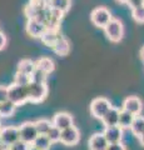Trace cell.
<instances>
[{
    "mask_svg": "<svg viewBox=\"0 0 144 150\" xmlns=\"http://www.w3.org/2000/svg\"><path fill=\"white\" fill-rule=\"evenodd\" d=\"M8 100L14 103L16 106L23 105L25 101L29 100L28 86H20V85H16V84L8 86Z\"/></svg>",
    "mask_w": 144,
    "mask_h": 150,
    "instance_id": "obj_1",
    "label": "cell"
},
{
    "mask_svg": "<svg viewBox=\"0 0 144 150\" xmlns=\"http://www.w3.org/2000/svg\"><path fill=\"white\" fill-rule=\"evenodd\" d=\"M104 31H105V34L110 41L118 43V41L122 40L123 34H124L122 21L118 20V19H111L109 21V24L104 28Z\"/></svg>",
    "mask_w": 144,
    "mask_h": 150,
    "instance_id": "obj_2",
    "label": "cell"
},
{
    "mask_svg": "<svg viewBox=\"0 0 144 150\" xmlns=\"http://www.w3.org/2000/svg\"><path fill=\"white\" fill-rule=\"evenodd\" d=\"M111 14L108 9H105L103 6L100 8H96L92 11L90 14V20L92 23L94 24L95 26H99V28H105L106 25L109 24V21L111 20Z\"/></svg>",
    "mask_w": 144,
    "mask_h": 150,
    "instance_id": "obj_3",
    "label": "cell"
},
{
    "mask_svg": "<svg viewBox=\"0 0 144 150\" xmlns=\"http://www.w3.org/2000/svg\"><path fill=\"white\" fill-rule=\"evenodd\" d=\"M28 93H29V101L40 103L46 98L48 86H46V84H39V83L31 81L28 85Z\"/></svg>",
    "mask_w": 144,
    "mask_h": 150,
    "instance_id": "obj_4",
    "label": "cell"
},
{
    "mask_svg": "<svg viewBox=\"0 0 144 150\" xmlns=\"http://www.w3.org/2000/svg\"><path fill=\"white\" fill-rule=\"evenodd\" d=\"M110 108H111V105H110L109 100H106L105 98H96L90 104V112L94 118L103 119V116L108 112Z\"/></svg>",
    "mask_w": 144,
    "mask_h": 150,
    "instance_id": "obj_5",
    "label": "cell"
},
{
    "mask_svg": "<svg viewBox=\"0 0 144 150\" xmlns=\"http://www.w3.org/2000/svg\"><path fill=\"white\" fill-rule=\"evenodd\" d=\"M19 133H20V140L25 142L28 144H33L35 142V139L39 137L38 131L35 128V123H31V121H26V123H23L19 126Z\"/></svg>",
    "mask_w": 144,
    "mask_h": 150,
    "instance_id": "obj_6",
    "label": "cell"
},
{
    "mask_svg": "<svg viewBox=\"0 0 144 150\" xmlns=\"http://www.w3.org/2000/svg\"><path fill=\"white\" fill-rule=\"evenodd\" d=\"M0 137H1L4 145L10 148L13 144H15L20 140L19 128H16V126H5V128L0 130Z\"/></svg>",
    "mask_w": 144,
    "mask_h": 150,
    "instance_id": "obj_7",
    "label": "cell"
},
{
    "mask_svg": "<svg viewBox=\"0 0 144 150\" xmlns=\"http://www.w3.org/2000/svg\"><path fill=\"white\" fill-rule=\"evenodd\" d=\"M79 139H80V134H79V130L75 126H70L68 129L62 130V135H60V143H63L64 145H68V146H72V145H75Z\"/></svg>",
    "mask_w": 144,
    "mask_h": 150,
    "instance_id": "obj_8",
    "label": "cell"
},
{
    "mask_svg": "<svg viewBox=\"0 0 144 150\" xmlns=\"http://www.w3.org/2000/svg\"><path fill=\"white\" fill-rule=\"evenodd\" d=\"M52 123L54 126H57L58 129L64 130V129H68V128H70V126H73L74 119L68 112H57V114L54 115Z\"/></svg>",
    "mask_w": 144,
    "mask_h": 150,
    "instance_id": "obj_9",
    "label": "cell"
},
{
    "mask_svg": "<svg viewBox=\"0 0 144 150\" xmlns=\"http://www.w3.org/2000/svg\"><path fill=\"white\" fill-rule=\"evenodd\" d=\"M88 146H89V150H106L109 146V143L103 133H96L90 137Z\"/></svg>",
    "mask_w": 144,
    "mask_h": 150,
    "instance_id": "obj_10",
    "label": "cell"
},
{
    "mask_svg": "<svg viewBox=\"0 0 144 150\" xmlns=\"http://www.w3.org/2000/svg\"><path fill=\"white\" fill-rule=\"evenodd\" d=\"M123 109L129 111V112H132L133 115L138 116L139 114H140L142 109H143L142 100L139 99V98H137V96H129L123 103Z\"/></svg>",
    "mask_w": 144,
    "mask_h": 150,
    "instance_id": "obj_11",
    "label": "cell"
},
{
    "mask_svg": "<svg viewBox=\"0 0 144 150\" xmlns=\"http://www.w3.org/2000/svg\"><path fill=\"white\" fill-rule=\"evenodd\" d=\"M105 139L108 140L109 144H117V143H122V138H123V129L120 126H109L105 128L103 131Z\"/></svg>",
    "mask_w": 144,
    "mask_h": 150,
    "instance_id": "obj_12",
    "label": "cell"
},
{
    "mask_svg": "<svg viewBox=\"0 0 144 150\" xmlns=\"http://www.w3.org/2000/svg\"><path fill=\"white\" fill-rule=\"evenodd\" d=\"M45 30H46L45 25L39 23L38 20H35V19H29L26 23V31L33 38H40L44 34Z\"/></svg>",
    "mask_w": 144,
    "mask_h": 150,
    "instance_id": "obj_13",
    "label": "cell"
},
{
    "mask_svg": "<svg viewBox=\"0 0 144 150\" xmlns=\"http://www.w3.org/2000/svg\"><path fill=\"white\" fill-rule=\"evenodd\" d=\"M119 112L120 110H118L117 108L111 106L108 110V112L103 116V124L105 128H109V126H119Z\"/></svg>",
    "mask_w": 144,
    "mask_h": 150,
    "instance_id": "obj_14",
    "label": "cell"
},
{
    "mask_svg": "<svg viewBox=\"0 0 144 150\" xmlns=\"http://www.w3.org/2000/svg\"><path fill=\"white\" fill-rule=\"evenodd\" d=\"M60 36H62V35L59 34V30L46 29L44 31V34L40 36V40L43 41L45 45H48V46H50V48H53V45L55 44V41H57Z\"/></svg>",
    "mask_w": 144,
    "mask_h": 150,
    "instance_id": "obj_15",
    "label": "cell"
},
{
    "mask_svg": "<svg viewBox=\"0 0 144 150\" xmlns=\"http://www.w3.org/2000/svg\"><path fill=\"white\" fill-rule=\"evenodd\" d=\"M134 119H135V115H133L132 112H129L124 109L120 110V112H119V126L122 129L131 128Z\"/></svg>",
    "mask_w": 144,
    "mask_h": 150,
    "instance_id": "obj_16",
    "label": "cell"
},
{
    "mask_svg": "<svg viewBox=\"0 0 144 150\" xmlns=\"http://www.w3.org/2000/svg\"><path fill=\"white\" fill-rule=\"evenodd\" d=\"M54 50V53L55 54H58V55H67L69 53V43H68V40L65 39V38H63V36H60L59 39L55 41V44L53 45V48Z\"/></svg>",
    "mask_w": 144,
    "mask_h": 150,
    "instance_id": "obj_17",
    "label": "cell"
},
{
    "mask_svg": "<svg viewBox=\"0 0 144 150\" xmlns=\"http://www.w3.org/2000/svg\"><path fill=\"white\" fill-rule=\"evenodd\" d=\"M35 69H36V64L34 62H31L30 59H23L18 64V71L24 73L26 75H31Z\"/></svg>",
    "mask_w": 144,
    "mask_h": 150,
    "instance_id": "obj_18",
    "label": "cell"
},
{
    "mask_svg": "<svg viewBox=\"0 0 144 150\" xmlns=\"http://www.w3.org/2000/svg\"><path fill=\"white\" fill-rule=\"evenodd\" d=\"M16 105L11 103L10 100L0 103V118H9L13 116V114L15 112Z\"/></svg>",
    "mask_w": 144,
    "mask_h": 150,
    "instance_id": "obj_19",
    "label": "cell"
},
{
    "mask_svg": "<svg viewBox=\"0 0 144 150\" xmlns=\"http://www.w3.org/2000/svg\"><path fill=\"white\" fill-rule=\"evenodd\" d=\"M131 130L135 137H138V138L142 137L144 134V116H140V115L135 116V119H134L133 124L131 126Z\"/></svg>",
    "mask_w": 144,
    "mask_h": 150,
    "instance_id": "obj_20",
    "label": "cell"
},
{
    "mask_svg": "<svg viewBox=\"0 0 144 150\" xmlns=\"http://www.w3.org/2000/svg\"><path fill=\"white\" fill-rule=\"evenodd\" d=\"M35 64L36 68L40 69L41 71H44L45 74H50L54 70V62L49 58H40Z\"/></svg>",
    "mask_w": 144,
    "mask_h": 150,
    "instance_id": "obj_21",
    "label": "cell"
},
{
    "mask_svg": "<svg viewBox=\"0 0 144 150\" xmlns=\"http://www.w3.org/2000/svg\"><path fill=\"white\" fill-rule=\"evenodd\" d=\"M70 5H72V0H52L49 4V6L52 9L62 11L63 14L70 9Z\"/></svg>",
    "mask_w": 144,
    "mask_h": 150,
    "instance_id": "obj_22",
    "label": "cell"
},
{
    "mask_svg": "<svg viewBox=\"0 0 144 150\" xmlns=\"http://www.w3.org/2000/svg\"><path fill=\"white\" fill-rule=\"evenodd\" d=\"M52 126H53V123H50L46 119H40L35 121V128L39 135H46L49 133V130L52 129Z\"/></svg>",
    "mask_w": 144,
    "mask_h": 150,
    "instance_id": "obj_23",
    "label": "cell"
},
{
    "mask_svg": "<svg viewBox=\"0 0 144 150\" xmlns=\"http://www.w3.org/2000/svg\"><path fill=\"white\" fill-rule=\"evenodd\" d=\"M31 145L35 146V148H38V149H40V150H49L50 146H52V142H50L49 138L46 137V135H39Z\"/></svg>",
    "mask_w": 144,
    "mask_h": 150,
    "instance_id": "obj_24",
    "label": "cell"
},
{
    "mask_svg": "<svg viewBox=\"0 0 144 150\" xmlns=\"http://www.w3.org/2000/svg\"><path fill=\"white\" fill-rule=\"evenodd\" d=\"M30 83H31L30 75H26L24 73L16 71L15 76H14V84H16V85H20V86H28Z\"/></svg>",
    "mask_w": 144,
    "mask_h": 150,
    "instance_id": "obj_25",
    "label": "cell"
},
{
    "mask_svg": "<svg viewBox=\"0 0 144 150\" xmlns=\"http://www.w3.org/2000/svg\"><path fill=\"white\" fill-rule=\"evenodd\" d=\"M46 75L48 74H45L44 71H41L40 69L36 68L33 74L30 75V80L33 81V83H39V84H46Z\"/></svg>",
    "mask_w": 144,
    "mask_h": 150,
    "instance_id": "obj_26",
    "label": "cell"
},
{
    "mask_svg": "<svg viewBox=\"0 0 144 150\" xmlns=\"http://www.w3.org/2000/svg\"><path fill=\"white\" fill-rule=\"evenodd\" d=\"M60 135H62V130L53 125L52 129L49 130V133L46 134V137L49 138V140L52 143H57V142H60Z\"/></svg>",
    "mask_w": 144,
    "mask_h": 150,
    "instance_id": "obj_27",
    "label": "cell"
},
{
    "mask_svg": "<svg viewBox=\"0 0 144 150\" xmlns=\"http://www.w3.org/2000/svg\"><path fill=\"white\" fill-rule=\"evenodd\" d=\"M132 15H133V18H134V20L135 21L144 23V5L132 10Z\"/></svg>",
    "mask_w": 144,
    "mask_h": 150,
    "instance_id": "obj_28",
    "label": "cell"
},
{
    "mask_svg": "<svg viewBox=\"0 0 144 150\" xmlns=\"http://www.w3.org/2000/svg\"><path fill=\"white\" fill-rule=\"evenodd\" d=\"M29 5L30 6H33L36 11H39L41 10V9H44L49 5V4H46L45 1H43V0H30L29 1Z\"/></svg>",
    "mask_w": 144,
    "mask_h": 150,
    "instance_id": "obj_29",
    "label": "cell"
},
{
    "mask_svg": "<svg viewBox=\"0 0 144 150\" xmlns=\"http://www.w3.org/2000/svg\"><path fill=\"white\" fill-rule=\"evenodd\" d=\"M29 148H30V144L23 142V140H19V142H16L15 144L11 145L10 150H29Z\"/></svg>",
    "mask_w": 144,
    "mask_h": 150,
    "instance_id": "obj_30",
    "label": "cell"
},
{
    "mask_svg": "<svg viewBox=\"0 0 144 150\" xmlns=\"http://www.w3.org/2000/svg\"><path fill=\"white\" fill-rule=\"evenodd\" d=\"M8 100V86L0 85V103Z\"/></svg>",
    "mask_w": 144,
    "mask_h": 150,
    "instance_id": "obj_31",
    "label": "cell"
},
{
    "mask_svg": "<svg viewBox=\"0 0 144 150\" xmlns=\"http://www.w3.org/2000/svg\"><path fill=\"white\" fill-rule=\"evenodd\" d=\"M128 5L132 8V10H134V9H137V8L143 6L144 1H143V0H131V1L128 3Z\"/></svg>",
    "mask_w": 144,
    "mask_h": 150,
    "instance_id": "obj_32",
    "label": "cell"
},
{
    "mask_svg": "<svg viewBox=\"0 0 144 150\" xmlns=\"http://www.w3.org/2000/svg\"><path fill=\"white\" fill-rule=\"evenodd\" d=\"M106 150H127V149H125V146L122 143H117V144H109Z\"/></svg>",
    "mask_w": 144,
    "mask_h": 150,
    "instance_id": "obj_33",
    "label": "cell"
},
{
    "mask_svg": "<svg viewBox=\"0 0 144 150\" xmlns=\"http://www.w3.org/2000/svg\"><path fill=\"white\" fill-rule=\"evenodd\" d=\"M5 45H6V36L0 31V50H3L5 48Z\"/></svg>",
    "mask_w": 144,
    "mask_h": 150,
    "instance_id": "obj_34",
    "label": "cell"
},
{
    "mask_svg": "<svg viewBox=\"0 0 144 150\" xmlns=\"http://www.w3.org/2000/svg\"><path fill=\"white\" fill-rule=\"evenodd\" d=\"M4 148H6V146H5V145H4L3 140H1V137H0V150H3Z\"/></svg>",
    "mask_w": 144,
    "mask_h": 150,
    "instance_id": "obj_35",
    "label": "cell"
},
{
    "mask_svg": "<svg viewBox=\"0 0 144 150\" xmlns=\"http://www.w3.org/2000/svg\"><path fill=\"white\" fill-rule=\"evenodd\" d=\"M140 58H142V60L144 62V46H143V48L140 49Z\"/></svg>",
    "mask_w": 144,
    "mask_h": 150,
    "instance_id": "obj_36",
    "label": "cell"
},
{
    "mask_svg": "<svg viewBox=\"0 0 144 150\" xmlns=\"http://www.w3.org/2000/svg\"><path fill=\"white\" fill-rule=\"evenodd\" d=\"M139 142H140V144L144 146V134L142 135V137H139Z\"/></svg>",
    "mask_w": 144,
    "mask_h": 150,
    "instance_id": "obj_37",
    "label": "cell"
},
{
    "mask_svg": "<svg viewBox=\"0 0 144 150\" xmlns=\"http://www.w3.org/2000/svg\"><path fill=\"white\" fill-rule=\"evenodd\" d=\"M118 1H120V3H124V4H128L131 0H118Z\"/></svg>",
    "mask_w": 144,
    "mask_h": 150,
    "instance_id": "obj_38",
    "label": "cell"
},
{
    "mask_svg": "<svg viewBox=\"0 0 144 150\" xmlns=\"http://www.w3.org/2000/svg\"><path fill=\"white\" fill-rule=\"evenodd\" d=\"M29 150H40V149H38V148H35V146H33V145H30V148H29Z\"/></svg>",
    "mask_w": 144,
    "mask_h": 150,
    "instance_id": "obj_39",
    "label": "cell"
},
{
    "mask_svg": "<svg viewBox=\"0 0 144 150\" xmlns=\"http://www.w3.org/2000/svg\"><path fill=\"white\" fill-rule=\"evenodd\" d=\"M43 1H45L46 4H50V1H52V0H43Z\"/></svg>",
    "mask_w": 144,
    "mask_h": 150,
    "instance_id": "obj_40",
    "label": "cell"
},
{
    "mask_svg": "<svg viewBox=\"0 0 144 150\" xmlns=\"http://www.w3.org/2000/svg\"><path fill=\"white\" fill-rule=\"evenodd\" d=\"M3 150H10V148H9V146H6V148H4Z\"/></svg>",
    "mask_w": 144,
    "mask_h": 150,
    "instance_id": "obj_41",
    "label": "cell"
},
{
    "mask_svg": "<svg viewBox=\"0 0 144 150\" xmlns=\"http://www.w3.org/2000/svg\"><path fill=\"white\" fill-rule=\"evenodd\" d=\"M3 128H1V121H0V130H1Z\"/></svg>",
    "mask_w": 144,
    "mask_h": 150,
    "instance_id": "obj_42",
    "label": "cell"
},
{
    "mask_svg": "<svg viewBox=\"0 0 144 150\" xmlns=\"http://www.w3.org/2000/svg\"><path fill=\"white\" fill-rule=\"evenodd\" d=\"M143 1H144V0H143Z\"/></svg>",
    "mask_w": 144,
    "mask_h": 150,
    "instance_id": "obj_43",
    "label": "cell"
}]
</instances>
